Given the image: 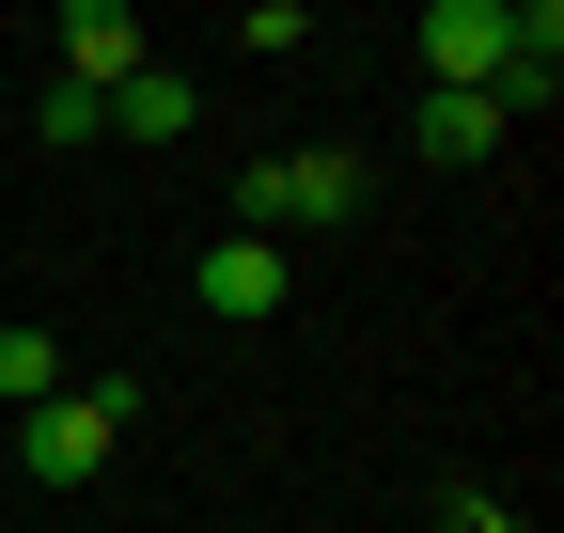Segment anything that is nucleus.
Returning <instances> with one entry per match:
<instances>
[{"instance_id":"1","label":"nucleus","mask_w":564,"mask_h":533,"mask_svg":"<svg viewBox=\"0 0 564 533\" xmlns=\"http://www.w3.org/2000/svg\"><path fill=\"white\" fill-rule=\"evenodd\" d=\"M329 220H361V157H345V142H299V157H251L236 173V220L220 236H329Z\"/></svg>"},{"instance_id":"7","label":"nucleus","mask_w":564,"mask_h":533,"mask_svg":"<svg viewBox=\"0 0 564 533\" xmlns=\"http://www.w3.org/2000/svg\"><path fill=\"white\" fill-rule=\"evenodd\" d=\"M188 110H204V95L173 79V63H141V79L110 95V126H126V142H188Z\"/></svg>"},{"instance_id":"5","label":"nucleus","mask_w":564,"mask_h":533,"mask_svg":"<svg viewBox=\"0 0 564 533\" xmlns=\"http://www.w3.org/2000/svg\"><path fill=\"white\" fill-rule=\"evenodd\" d=\"M188 298L220 314V329H267V314H282V251H267V236H204V266H188Z\"/></svg>"},{"instance_id":"2","label":"nucleus","mask_w":564,"mask_h":533,"mask_svg":"<svg viewBox=\"0 0 564 533\" xmlns=\"http://www.w3.org/2000/svg\"><path fill=\"white\" fill-rule=\"evenodd\" d=\"M126 424H141V392H126V377H63L47 409L17 424V455H32V487H95Z\"/></svg>"},{"instance_id":"3","label":"nucleus","mask_w":564,"mask_h":533,"mask_svg":"<svg viewBox=\"0 0 564 533\" xmlns=\"http://www.w3.org/2000/svg\"><path fill=\"white\" fill-rule=\"evenodd\" d=\"M47 63H63L79 95H126L158 47H141V17H126V0H63V17H47Z\"/></svg>"},{"instance_id":"8","label":"nucleus","mask_w":564,"mask_h":533,"mask_svg":"<svg viewBox=\"0 0 564 533\" xmlns=\"http://www.w3.org/2000/svg\"><path fill=\"white\" fill-rule=\"evenodd\" d=\"M47 392H63V346H47V329H0V409H17V424H32V409H47Z\"/></svg>"},{"instance_id":"4","label":"nucleus","mask_w":564,"mask_h":533,"mask_svg":"<svg viewBox=\"0 0 564 533\" xmlns=\"http://www.w3.org/2000/svg\"><path fill=\"white\" fill-rule=\"evenodd\" d=\"M408 47H423V79H440V95H486V79H502V0H423Z\"/></svg>"},{"instance_id":"6","label":"nucleus","mask_w":564,"mask_h":533,"mask_svg":"<svg viewBox=\"0 0 564 533\" xmlns=\"http://www.w3.org/2000/svg\"><path fill=\"white\" fill-rule=\"evenodd\" d=\"M408 157H423V173H470V157H502V110H486V95H423Z\"/></svg>"}]
</instances>
